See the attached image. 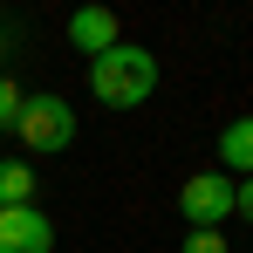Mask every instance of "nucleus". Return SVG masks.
<instances>
[{
    "instance_id": "4",
    "label": "nucleus",
    "mask_w": 253,
    "mask_h": 253,
    "mask_svg": "<svg viewBox=\"0 0 253 253\" xmlns=\"http://www.w3.org/2000/svg\"><path fill=\"white\" fill-rule=\"evenodd\" d=\"M0 253H55V219L42 206H0Z\"/></svg>"
},
{
    "instance_id": "8",
    "label": "nucleus",
    "mask_w": 253,
    "mask_h": 253,
    "mask_svg": "<svg viewBox=\"0 0 253 253\" xmlns=\"http://www.w3.org/2000/svg\"><path fill=\"white\" fill-rule=\"evenodd\" d=\"M21 103H28V89L14 83V76H0V130H14V117H21Z\"/></svg>"
},
{
    "instance_id": "1",
    "label": "nucleus",
    "mask_w": 253,
    "mask_h": 253,
    "mask_svg": "<svg viewBox=\"0 0 253 253\" xmlns=\"http://www.w3.org/2000/svg\"><path fill=\"white\" fill-rule=\"evenodd\" d=\"M89 89H96V103H110V110H137V103L158 89V55L137 48V42H117L110 55L89 62Z\"/></svg>"
},
{
    "instance_id": "10",
    "label": "nucleus",
    "mask_w": 253,
    "mask_h": 253,
    "mask_svg": "<svg viewBox=\"0 0 253 253\" xmlns=\"http://www.w3.org/2000/svg\"><path fill=\"white\" fill-rule=\"evenodd\" d=\"M233 219H253V178L233 185Z\"/></svg>"
},
{
    "instance_id": "7",
    "label": "nucleus",
    "mask_w": 253,
    "mask_h": 253,
    "mask_svg": "<svg viewBox=\"0 0 253 253\" xmlns=\"http://www.w3.org/2000/svg\"><path fill=\"white\" fill-rule=\"evenodd\" d=\"M0 206H35V165L0 158Z\"/></svg>"
},
{
    "instance_id": "5",
    "label": "nucleus",
    "mask_w": 253,
    "mask_h": 253,
    "mask_svg": "<svg viewBox=\"0 0 253 253\" xmlns=\"http://www.w3.org/2000/svg\"><path fill=\"white\" fill-rule=\"evenodd\" d=\"M117 42H124V28H117L110 7H76V14H69V48H76V55L96 62V55H110Z\"/></svg>"
},
{
    "instance_id": "2",
    "label": "nucleus",
    "mask_w": 253,
    "mask_h": 253,
    "mask_svg": "<svg viewBox=\"0 0 253 253\" xmlns=\"http://www.w3.org/2000/svg\"><path fill=\"white\" fill-rule=\"evenodd\" d=\"M14 144H21L28 158H55V151H69V144H76V110H69L62 96H28L21 117H14Z\"/></svg>"
},
{
    "instance_id": "6",
    "label": "nucleus",
    "mask_w": 253,
    "mask_h": 253,
    "mask_svg": "<svg viewBox=\"0 0 253 253\" xmlns=\"http://www.w3.org/2000/svg\"><path fill=\"white\" fill-rule=\"evenodd\" d=\"M219 165H233L226 178H253V117H233L219 130Z\"/></svg>"
},
{
    "instance_id": "3",
    "label": "nucleus",
    "mask_w": 253,
    "mask_h": 253,
    "mask_svg": "<svg viewBox=\"0 0 253 253\" xmlns=\"http://www.w3.org/2000/svg\"><path fill=\"white\" fill-rule=\"evenodd\" d=\"M178 212L192 219V233H219L233 219V178L226 171H192L178 185Z\"/></svg>"
},
{
    "instance_id": "9",
    "label": "nucleus",
    "mask_w": 253,
    "mask_h": 253,
    "mask_svg": "<svg viewBox=\"0 0 253 253\" xmlns=\"http://www.w3.org/2000/svg\"><path fill=\"white\" fill-rule=\"evenodd\" d=\"M185 253H226L219 233H185Z\"/></svg>"
}]
</instances>
